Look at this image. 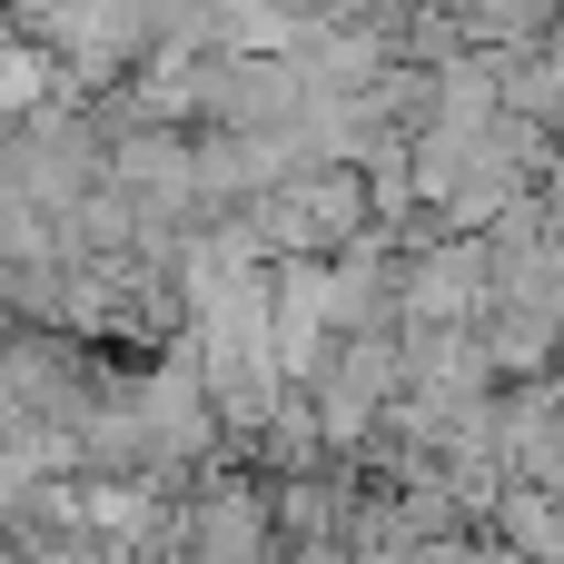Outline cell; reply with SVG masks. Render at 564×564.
Returning a JSON list of instances; mask_svg holds the SVG:
<instances>
[{
    "mask_svg": "<svg viewBox=\"0 0 564 564\" xmlns=\"http://www.w3.org/2000/svg\"><path fill=\"white\" fill-rule=\"evenodd\" d=\"M486 357H496V387H525V377H555V307H486Z\"/></svg>",
    "mask_w": 564,
    "mask_h": 564,
    "instance_id": "5",
    "label": "cell"
},
{
    "mask_svg": "<svg viewBox=\"0 0 564 564\" xmlns=\"http://www.w3.org/2000/svg\"><path fill=\"white\" fill-rule=\"evenodd\" d=\"M496 307L486 228H416L397 238V317L406 327H476Z\"/></svg>",
    "mask_w": 564,
    "mask_h": 564,
    "instance_id": "2",
    "label": "cell"
},
{
    "mask_svg": "<svg viewBox=\"0 0 564 564\" xmlns=\"http://www.w3.org/2000/svg\"><path fill=\"white\" fill-rule=\"evenodd\" d=\"M178 555H218V564L278 555V486L248 456H208L178 486Z\"/></svg>",
    "mask_w": 564,
    "mask_h": 564,
    "instance_id": "1",
    "label": "cell"
},
{
    "mask_svg": "<svg viewBox=\"0 0 564 564\" xmlns=\"http://www.w3.org/2000/svg\"><path fill=\"white\" fill-rule=\"evenodd\" d=\"M288 208H297V248H307V258H337V248H357L367 228H387L367 159H297V169H288Z\"/></svg>",
    "mask_w": 564,
    "mask_h": 564,
    "instance_id": "3",
    "label": "cell"
},
{
    "mask_svg": "<svg viewBox=\"0 0 564 564\" xmlns=\"http://www.w3.org/2000/svg\"><path fill=\"white\" fill-rule=\"evenodd\" d=\"M555 387H564V327H555Z\"/></svg>",
    "mask_w": 564,
    "mask_h": 564,
    "instance_id": "7",
    "label": "cell"
},
{
    "mask_svg": "<svg viewBox=\"0 0 564 564\" xmlns=\"http://www.w3.org/2000/svg\"><path fill=\"white\" fill-rule=\"evenodd\" d=\"M406 387L436 397V406H486L496 397L486 327H406Z\"/></svg>",
    "mask_w": 564,
    "mask_h": 564,
    "instance_id": "4",
    "label": "cell"
},
{
    "mask_svg": "<svg viewBox=\"0 0 564 564\" xmlns=\"http://www.w3.org/2000/svg\"><path fill=\"white\" fill-rule=\"evenodd\" d=\"M466 10V40L476 50H525V40H555L564 0H456Z\"/></svg>",
    "mask_w": 564,
    "mask_h": 564,
    "instance_id": "6",
    "label": "cell"
}]
</instances>
